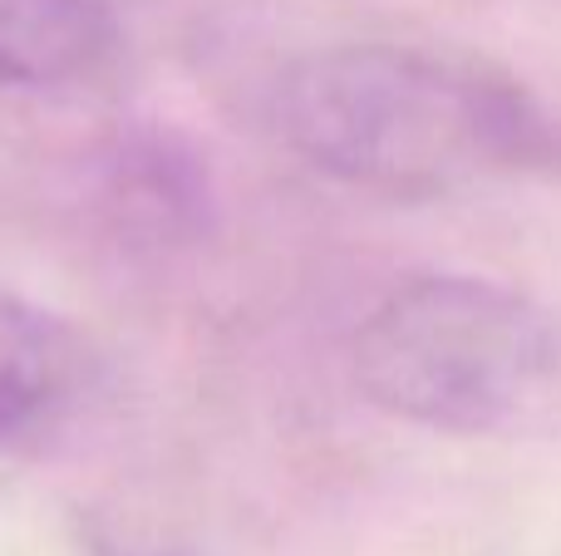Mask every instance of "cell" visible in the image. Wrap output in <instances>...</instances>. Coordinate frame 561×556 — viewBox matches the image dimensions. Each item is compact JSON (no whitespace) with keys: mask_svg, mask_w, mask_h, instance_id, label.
I'll return each instance as SVG.
<instances>
[{"mask_svg":"<svg viewBox=\"0 0 561 556\" xmlns=\"http://www.w3.org/2000/svg\"><path fill=\"white\" fill-rule=\"evenodd\" d=\"M276 128L325 177L404 197L542 153V118L513 84L404 45L296 59L276 89Z\"/></svg>","mask_w":561,"mask_h":556,"instance_id":"cell-1","label":"cell"},{"mask_svg":"<svg viewBox=\"0 0 561 556\" xmlns=\"http://www.w3.org/2000/svg\"><path fill=\"white\" fill-rule=\"evenodd\" d=\"M114 183L128 207H144V212L163 217V222L197 212V202H203V173L193 167V158H178L168 148V138H144V143L124 148Z\"/></svg>","mask_w":561,"mask_h":556,"instance_id":"cell-5","label":"cell"},{"mask_svg":"<svg viewBox=\"0 0 561 556\" xmlns=\"http://www.w3.org/2000/svg\"><path fill=\"white\" fill-rule=\"evenodd\" d=\"M75 360L65 325L0 291V443L39 429L65 404Z\"/></svg>","mask_w":561,"mask_h":556,"instance_id":"cell-4","label":"cell"},{"mask_svg":"<svg viewBox=\"0 0 561 556\" xmlns=\"http://www.w3.org/2000/svg\"><path fill=\"white\" fill-rule=\"evenodd\" d=\"M557 364L552 315L478 276H414L355 335V380L369 404L448 433L497 429Z\"/></svg>","mask_w":561,"mask_h":556,"instance_id":"cell-2","label":"cell"},{"mask_svg":"<svg viewBox=\"0 0 561 556\" xmlns=\"http://www.w3.org/2000/svg\"><path fill=\"white\" fill-rule=\"evenodd\" d=\"M114 39L108 0H0V84H75L114 55Z\"/></svg>","mask_w":561,"mask_h":556,"instance_id":"cell-3","label":"cell"}]
</instances>
